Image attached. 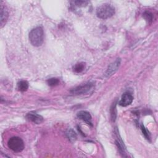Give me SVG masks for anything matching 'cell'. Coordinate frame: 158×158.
<instances>
[{
	"instance_id": "8fae6325",
	"label": "cell",
	"mask_w": 158,
	"mask_h": 158,
	"mask_svg": "<svg viewBox=\"0 0 158 158\" xmlns=\"http://www.w3.org/2000/svg\"><path fill=\"white\" fill-rule=\"evenodd\" d=\"M85 66H86V64L85 62H78V63H77L73 67V70L76 73H81L84 70Z\"/></svg>"
},
{
	"instance_id": "6da1fadb",
	"label": "cell",
	"mask_w": 158,
	"mask_h": 158,
	"mask_svg": "<svg viewBox=\"0 0 158 158\" xmlns=\"http://www.w3.org/2000/svg\"><path fill=\"white\" fill-rule=\"evenodd\" d=\"M29 40L31 44L35 47L42 45L44 41V30L39 26L32 29L29 33Z\"/></svg>"
},
{
	"instance_id": "9c48e42d",
	"label": "cell",
	"mask_w": 158,
	"mask_h": 158,
	"mask_svg": "<svg viewBox=\"0 0 158 158\" xmlns=\"http://www.w3.org/2000/svg\"><path fill=\"white\" fill-rule=\"evenodd\" d=\"M77 117L80 119L85 122L88 125H90L92 126L91 115L89 114V112L86 110H81L77 113Z\"/></svg>"
},
{
	"instance_id": "9a60e30c",
	"label": "cell",
	"mask_w": 158,
	"mask_h": 158,
	"mask_svg": "<svg viewBox=\"0 0 158 158\" xmlns=\"http://www.w3.org/2000/svg\"><path fill=\"white\" fill-rule=\"evenodd\" d=\"M59 80L56 78H51L47 80V83L50 86H55L59 84Z\"/></svg>"
},
{
	"instance_id": "e0dca14e",
	"label": "cell",
	"mask_w": 158,
	"mask_h": 158,
	"mask_svg": "<svg viewBox=\"0 0 158 158\" xmlns=\"http://www.w3.org/2000/svg\"><path fill=\"white\" fill-rule=\"evenodd\" d=\"M110 114H111V118H112V121L114 122L115 120V118H116V109H115V103H114V104H113L111 107Z\"/></svg>"
},
{
	"instance_id": "7a4b0ae2",
	"label": "cell",
	"mask_w": 158,
	"mask_h": 158,
	"mask_svg": "<svg viewBox=\"0 0 158 158\" xmlns=\"http://www.w3.org/2000/svg\"><path fill=\"white\" fill-rule=\"evenodd\" d=\"M114 14L115 9L109 4H102L96 9V15L98 18L101 19H109Z\"/></svg>"
},
{
	"instance_id": "5bb4252c",
	"label": "cell",
	"mask_w": 158,
	"mask_h": 158,
	"mask_svg": "<svg viewBox=\"0 0 158 158\" xmlns=\"http://www.w3.org/2000/svg\"><path fill=\"white\" fill-rule=\"evenodd\" d=\"M143 18L146 20L148 23H151L152 22L153 19V15L149 11H145L143 14Z\"/></svg>"
},
{
	"instance_id": "7c38bea8",
	"label": "cell",
	"mask_w": 158,
	"mask_h": 158,
	"mask_svg": "<svg viewBox=\"0 0 158 158\" xmlns=\"http://www.w3.org/2000/svg\"><path fill=\"white\" fill-rule=\"evenodd\" d=\"M66 136L70 141H75L77 139V134L72 129H69L67 131Z\"/></svg>"
},
{
	"instance_id": "8992f818",
	"label": "cell",
	"mask_w": 158,
	"mask_h": 158,
	"mask_svg": "<svg viewBox=\"0 0 158 158\" xmlns=\"http://www.w3.org/2000/svg\"><path fill=\"white\" fill-rule=\"evenodd\" d=\"M133 101V96L130 93H124L118 102L119 105L122 107H127L130 105Z\"/></svg>"
},
{
	"instance_id": "277c9868",
	"label": "cell",
	"mask_w": 158,
	"mask_h": 158,
	"mask_svg": "<svg viewBox=\"0 0 158 158\" xmlns=\"http://www.w3.org/2000/svg\"><path fill=\"white\" fill-rule=\"evenodd\" d=\"M94 86V84L93 82L88 81L86 83L77 86L70 90V93L75 95H80L86 94L89 92Z\"/></svg>"
},
{
	"instance_id": "30bf717a",
	"label": "cell",
	"mask_w": 158,
	"mask_h": 158,
	"mask_svg": "<svg viewBox=\"0 0 158 158\" xmlns=\"http://www.w3.org/2000/svg\"><path fill=\"white\" fill-rule=\"evenodd\" d=\"M28 88V83L26 80H21L17 83V89L19 91L24 92Z\"/></svg>"
},
{
	"instance_id": "3957f363",
	"label": "cell",
	"mask_w": 158,
	"mask_h": 158,
	"mask_svg": "<svg viewBox=\"0 0 158 158\" xmlns=\"http://www.w3.org/2000/svg\"><path fill=\"white\" fill-rule=\"evenodd\" d=\"M7 146L15 152H20L24 149V143L23 140L18 136L11 137L7 141Z\"/></svg>"
},
{
	"instance_id": "2e32d148",
	"label": "cell",
	"mask_w": 158,
	"mask_h": 158,
	"mask_svg": "<svg viewBox=\"0 0 158 158\" xmlns=\"http://www.w3.org/2000/svg\"><path fill=\"white\" fill-rule=\"evenodd\" d=\"M72 2L75 6L77 7H84L86 6L88 4V1H75Z\"/></svg>"
},
{
	"instance_id": "ba28073f",
	"label": "cell",
	"mask_w": 158,
	"mask_h": 158,
	"mask_svg": "<svg viewBox=\"0 0 158 158\" xmlns=\"http://www.w3.org/2000/svg\"><path fill=\"white\" fill-rule=\"evenodd\" d=\"M26 118L29 121L32 122L36 124H40L44 120L43 117L41 115L36 113H33V112L28 113L26 115Z\"/></svg>"
},
{
	"instance_id": "4fadbf2b",
	"label": "cell",
	"mask_w": 158,
	"mask_h": 158,
	"mask_svg": "<svg viewBox=\"0 0 158 158\" xmlns=\"http://www.w3.org/2000/svg\"><path fill=\"white\" fill-rule=\"evenodd\" d=\"M115 143H116V144L117 145L118 148L119 149V151H120V154H123V156H125L124 154H125V152L126 149H125V148L124 147V144H123L122 141L120 138H118V139H117V140L115 141Z\"/></svg>"
},
{
	"instance_id": "52a82bcc",
	"label": "cell",
	"mask_w": 158,
	"mask_h": 158,
	"mask_svg": "<svg viewBox=\"0 0 158 158\" xmlns=\"http://www.w3.org/2000/svg\"><path fill=\"white\" fill-rule=\"evenodd\" d=\"M9 17V12L7 7L2 4V1L1 2V19H0V24L1 27L6 24L7 19Z\"/></svg>"
},
{
	"instance_id": "ac0fdd59",
	"label": "cell",
	"mask_w": 158,
	"mask_h": 158,
	"mask_svg": "<svg viewBox=\"0 0 158 158\" xmlns=\"http://www.w3.org/2000/svg\"><path fill=\"white\" fill-rule=\"evenodd\" d=\"M141 131H142L143 134L144 136H145V138H146L147 139H150L149 133V132L147 131V130L146 129V128L144 127V126L143 124L141 125Z\"/></svg>"
},
{
	"instance_id": "5b68a950",
	"label": "cell",
	"mask_w": 158,
	"mask_h": 158,
	"mask_svg": "<svg viewBox=\"0 0 158 158\" xmlns=\"http://www.w3.org/2000/svg\"><path fill=\"white\" fill-rule=\"evenodd\" d=\"M121 64V59L120 58H117L116 60L112 62L107 67V69L105 73V76L106 77H110L113 74H114L117 70L118 69Z\"/></svg>"
}]
</instances>
